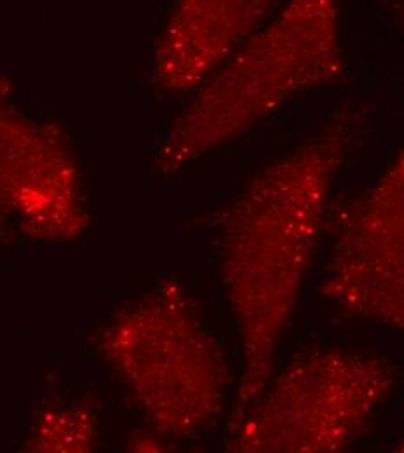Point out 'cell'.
Here are the masks:
<instances>
[{"label": "cell", "instance_id": "ba28073f", "mask_svg": "<svg viewBox=\"0 0 404 453\" xmlns=\"http://www.w3.org/2000/svg\"><path fill=\"white\" fill-rule=\"evenodd\" d=\"M95 438V420L88 411L51 410L39 418L30 447L35 452H89Z\"/></svg>", "mask_w": 404, "mask_h": 453}, {"label": "cell", "instance_id": "6da1fadb", "mask_svg": "<svg viewBox=\"0 0 404 453\" xmlns=\"http://www.w3.org/2000/svg\"><path fill=\"white\" fill-rule=\"evenodd\" d=\"M350 122L335 117L258 171L225 219L222 278L240 342L239 410L267 389L344 166Z\"/></svg>", "mask_w": 404, "mask_h": 453}, {"label": "cell", "instance_id": "3957f363", "mask_svg": "<svg viewBox=\"0 0 404 453\" xmlns=\"http://www.w3.org/2000/svg\"><path fill=\"white\" fill-rule=\"evenodd\" d=\"M102 349L159 433L188 438L222 413L227 366L181 288L161 286L120 311Z\"/></svg>", "mask_w": 404, "mask_h": 453}, {"label": "cell", "instance_id": "7a4b0ae2", "mask_svg": "<svg viewBox=\"0 0 404 453\" xmlns=\"http://www.w3.org/2000/svg\"><path fill=\"white\" fill-rule=\"evenodd\" d=\"M346 68L342 0H285L174 120L156 152L173 174L242 136L289 100L337 81Z\"/></svg>", "mask_w": 404, "mask_h": 453}, {"label": "cell", "instance_id": "52a82bcc", "mask_svg": "<svg viewBox=\"0 0 404 453\" xmlns=\"http://www.w3.org/2000/svg\"><path fill=\"white\" fill-rule=\"evenodd\" d=\"M281 0H176L154 51V81L166 93L204 84L279 9Z\"/></svg>", "mask_w": 404, "mask_h": 453}, {"label": "cell", "instance_id": "9c48e42d", "mask_svg": "<svg viewBox=\"0 0 404 453\" xmlns=\"http://www.w3.org/2000/svg\"><path fill=\"white\" fill-rule=\"evenodd\" d=\"M394 5H396V11H398V14H400V18H401L404 25V0H394Z\"/></svg>", "mask_w": 404, "mask_h": 453}, {"label": "cell", "instance_id": "30bf717a", "mask_svg": "<svg viewBox=\"0 0 404 453\" xmlns=\"http://www.w3.org/2000/svg\"><path fill=\"white\" fill-rule=\"evenodd\" d=\"M398 450H401V452H404V440L403 443H400V449H398Z\"/></svg>", "mask_w": 404, "mask_h": 453}, {"label": "cell", "instance_id": "8992f818", "mask_svg": "<svg viewBox=\"0 0 404 453\" xmlns=\"http://www.w3.org/2000/svg\"><path fill=\"white\" fill-rule=\"evenodd\" d=\"M0 208L37 239H73L88 226L80 176L63 136L2 104Z\"/></svg>", "mask_w": 404, "mask_h": 453}, {"label": "cell", "instance_id": "5b68a950", "mask_svg": "<svg viewBox=\"0 0 404 453\" xmlns=\"http://www.w3.org/2000/svg\"><path fill=\"white\" fill-rule=\"evenodd\" d=\"M321 295L404 335V145L347 206Z\"/></svg>", "mask_w": 404, "mask_h": 453}, {"label": "cell", "instance_id": "277c9868", "mask_svg": "<svg viewBox=\"0 0 404 453\" xmlns=\"http://www.w3.org/2000/svg\"><path fill=\"white\" fill-rule=\"evenodd\" d=\"M394 389L380 357L317 349L272 377L239 418L227 450L237 453H337L368 433Z\"/></svg>", "mask_w": 404, "mask_h": 453}]
</instances>
